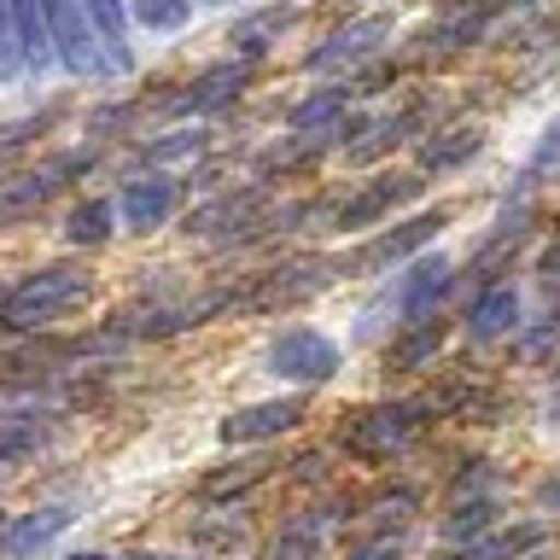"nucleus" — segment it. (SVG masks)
<instances>
[{
	"label": "nucleus",
	"instance_id": "bb28decb",
	"mask_svg": "<svg viewBox=\"0 0 560 560\" xmlns=\"http://www.w3.org/2000/svg\"><path fill=\"white\" fill-rule=\"evenodd\" d=\"M555 170H560V117L549 122V129H542L532 164H525V182H537V175H555Z\"/></svg>",
	"mask_w": 560,
	"mask_h": 560
},
{
	"label": "nucleus",
	"instance_id": "f257e3e1",
	"mask_svg": "<svg viewBox=\"0 0 560 560\" xmlns=\"http://www.w3.org/2000/svg\"><path fill=\"white\" fill-rule=\"evenodd\" d=\"M88 298H94V275L77 269V262H52V269H35L30 280L0 298V332H35L52 327L65 315H77Z\"/></svg>",
	"mask_w": 560,
	"mask_h": 560
},
{
	"label": "nucleus",
	"instance_id": "72a5a7b5",
	"mask_svg": "<svg viewBox=\"0 0 560 560\" xmlns=\"http://www.w3.org/2000/svg\"><path fill=\"white\" fill-rule=\"evenodd\" d=\"M444 560H472V555H467V549H455V555H444Z\"/></svg>",
	"mask_w": 560,
	"mask_h": 560
},
{
	"label": "nucleus",
	"instance_id": "393cba45",
	"mask_svg": "<svg viewBox=\"0 0 560 560\" xmlns=\"http://www.w3.org/2000/svg\"><path fill=\"white\" fill-rule=\"evenodd\" d=\"M35 444H42V427H30V420H0V467L24 462Z\"/></svg>",
	"mask_w": 560,
	"mask_h": 560
},
{
	"label": "nucleus",
	"instance_id": "ddd939ff",
	"mask_svg": "<svg viewBox=\"0 0 560 560\" xmlns=\"http://www.w3.org/2000/svg\"><path fill=\"white\" fill-rule=\"evenodd\" d=\"M514 327H520V298H514V287H485L479 298H472L467 332H472L479 345L502 339V332H514Z\"/></svg>",
	"mask_w": 560,
	"mask_h": 560
},
{
	"label": "nucleus",
	"instance_id": "c756f323",
	"mask_svg": "<svg viewBox=\"0 0 560 560\" xmlns=\"http://www.w3.org/2000/svg\"><path fill=\"white\" fill-rule=\"evenodd\" d=\"M485 472L490 462H467V472H455V485H450V497L462 502V497H479V485H485Z\"/></svg>",
	"mask_w": 560,
	"mask_h": 560
},
{
	"label": "nucleus",
	"instance_id": "0eeeda50",
	"mask_svg": "<svg viewBox=\"0 0 560 560\" xmlns=\"http://www.w3.org/2000/svg\"><path fill=\"white\" fill-rule=\"evenodd\" d=\"M304 420V397H275V402H252V409H234L222 420V444H262V438H280Z\"/></svg>",
	"mask_w": 560,
	"mask_h": 560
},
{
	"label": "nucleus",
	"instance_id": "473e14b6",
	"mask_svg": "<svg viewBox=\"0 0 560 560\" xmlns=\"http://www.w3.org/2000/svg\"><path fill=\"white\" fill-rule=\"evenodd\" d=\"M70 560H112V555H70Z\"/></svg>",
	"mask_w": 560,
	"mask_h": 560
},
{
	"label": "nucleus",
	"instance_id": "dca6fc26",
	"mask_svg": "<svg viewBox=\"0 0 560 560\" xmlns=\"http://www.w3.org/2000/svg\"><path fill=\"white\" fill-rule=\"evenodd\" d=\"M257 205H262V187H252V192H240V199H222V205H210V210H199L187 228L192 234H234L240 228V240H252V217H257Z\"/></svg>",
	"mask_w": 560,
	"mask_h": 560
},
{
	"label": "nucleus",
	"instance_id": "f3484780",
	"mask_svg": "<svg viewBox=\"0 0 560 560\" xmlns=\"http://www.w3.org/2000/svg\"><path fill=\"white\" fill-rule=\"evenodd\" d=\"M345 105H350V88H322V94L298 100L287 122H292V135H315V129H332L345 117Z\"/></svg>",
	"mask_w": 560,
	"mask_h": 560
},
{
	"label": "nucleus",
	"instance_id": "6e6552de",
	"mask_svg": "<svg viewBox=\"0 0 560 560\" xmlns=\"http://www.w3.org/2000/svg\"><path fill=\"white\" fill-rule=\"evenodd\" d=\"M385 30H392V24H385L380 12H374V18H350V24H339L322 47H310V59H304V65H310V70L357 65V59H368V52H374V47L385 42Z\"/></svg>",
	"mask_w": 560,
	"mask_h": 560
},
{
	"label": "nucleus",
	"instance_id": "5701e85b",
	"mask_svg": "<svg viewBox=\"0 0 560 560\" xmlns=\"http://www.w3.org/2000/svg\"><path fill=\"white\" fill-rule=\"evenodd\" d=\"M205 129H187V135H164V140H152L147 147V164H192V158L205 152Z\"/></svg>",
	"mask_w": 560,
	"mask_h": 560
},
{
	"label": "nucleus",
	"instance_id": "1a4fd4ad",
	"mask_svg": "<svg viewBox=\"0 0 560 560\" xmlns=\"http://www.w3.org/2000/svg\"><path fill=\"white\" fill-rule=\"evenodd\" d=\"M420 192V175H380L374 187H362L357 199H350L339 217H332V228H345V234H357V228H368V222H380L392 205H402V199H415Z\"/></svg>",
	"mask_w": 560,
	"mask_h": 560
},
{
	"label": "nucleus",
	"instance_id": "b1692460",
	"mask_svg": "<svg viewBox=\"0 0 560 560\" xmlns=\"http://www.w3.org/2000/svg\"><path fill=\"white\" fill-rule=\"evenodd\" d=\"M187 12V0H129V18H140V30H182Z\"/></svg>",
	"mask_w": 560,
	"mask_h": 560
},
{
	"label": "nucleus",
	"instance_id": "7ed1b4c3",
	"mask_svg": "<svg viewBox=\"0 0 560 560\" xmlns=\"http://www.w3.org/2000/svg\"><path fill=\"white\" fill-rule=\"evenodd\" d=\"M42 7V24L52 35V59H59L70 77H100L112 70V59H100V42H94V24H88L82 0H35Z\"/></svg>",
	"mask_w": 560,
	"mask_h": 560
},
{
	"label": "nucleus",
	"instance_id": "f8f14e48",
	"mask_svg": "<svg viewBox=\"0 0 560 560\" xmlns=\"http://www.w3.org/2000/svg\"><path fill=\"white\" fill-rule=\"evenodd\" d=\"M170 210H175V182H164V175H140V182L122 187V222H129L135 234L164 228Z\"/></svg>",
	"mask_w": 560,
	"mask_h": 560
},
{
	"label": "nucleus",
	"instance_id": "a878e982",
	"mask_svg": "<svg viewBox=\"0 0 560 560\" xmlns=\"http://www.w3.org/2000/svg\"><path fill=\"white\" fill-rule=\"evenodd\" d=\"M438 339H444V332H438V322H420V327L409 332V339H402V345L392 350V368H397V374H402V368H415V362H427V357H432V350H438Z\"/></svg>",
	"mask_w": 560,
	"mask_h": 560
},
{
	"label": "nucleus",
	"instance_id": "cd10ccee",
	"mask_svg": "<svg viewBox=\"0 0 560 560\" xmlns=\"http://www.w3.org/2000/svg\"><path fill=\"white\" fill-rule=\"evenodd\" d=\"M18 70V35H12V0H0V77Z\"/></svg>",
	"mask_w": 560,
	"mask_h": 560
},
{
	"label": "nucleus",
	"instance_id": "39448f33",
	"mask_svg": "<svg viewBox=\"0 0 560 560\" xmlns=\"http://www.w3.org/2000/svg\"><path fill=\"white\" fill-rule=\"evenodd\" d=\"M245 82H252V59H222V65L199 70V77H192L187 88H175L170 105H175V112H192V117L228 112V105L245 94Z\"/></svg>",
	"mask_w": 560,
	"mask_h": 560
},
{
	"label": "nucleus",
	"instance_id": "20e7f679",
	"mask_svg": "<svg viewBox=\"0 0 560 560\" xmlns=\"http://www.w3.org/2000/svg\"><path fill=\"white\" fill-rule=\"evenodd\" d=\"M269 368L292 385H327L332 374H339V345H332L327 332H315V327H287L269 345Z\"/></svg>",
	"mask_w": 560,
	"mask_h": 560
},
{
	"label": "nucleus",
	"instance_id": "423d86ee",
	"mask_svg": "<svg viewBox=\"0 0 560 560\" xmlns=\"http://www.w3.org/2000/svg\"><path fill=\"white\" fill-rule=\"evenodd\" d=\"M444 222H450V210H420L415 222H397L392 234H380V240H368L357 257H350V269H392V262H402V257H415L420 245H427L432 234H444Z\"/></svg>",
	"mask_w": 560,
	"mask_h": 560
},
{
	"label": "nucleus",
	"instance_id": "c85d7f7f",
	"mask_svg": "<svg viewBox=\"0 0 560 560\" xmlns=\"http://www.w3.org/2000/svg\"><path fill=\"white\" fill-rule=\"evenodd\" d=\"M397 555H402V537L397 532H385V537L357 542V549H350V560H397Z\"/></svg>",
	"mask_w": 560,
	"mask_h": 560
},
{
	"label": "nucleus",
	"instance_id": "2eb2a0df",
	"mask_svg": "<svg viewBox=\"0 0 560 560\" xmlns=\"http://www.w3.org/2000/svg\"><path fill=\"white\" fill-rule=\"evenodd\" d=\"M485 147V135L479 129H444V135H432V140H420V152H415V164L427 170V175H444L455 164H467L472 152Z\"/></svg>",
	"mask_w": 560,
	"mask_h": 560
},
{
	"label": "nucleus",
	"instance_id": "412c9836",
	"mask_svg": "<svg viewBox=\"0 0 560 560\" xmlns=\"http://www.w3.org/2000/svg\"><path fill=\"white\" fill-rule=\"evenodd\" d=\"M269 467H275V462H262V455H257V462H234L228 472H210V479H205V497H210V502L240 497V490H252V485L269 479Z\"/></svg>",
	"mask_w": 560,
	"mask_h": 560
},
{
	"label": "nucleus",
	"instance_id": "aec40b11",
	"mask_svg": "<svg viewBox=\"0 0 560 560\" xmlns=\"http://www.w3.org/2000/svg\"><path fill=\"white\" fill-rule=\"evenodd\" d=\"M52 187H59V182H52L47 170H35V175H18V182H7V187H0V222H7V217H24V210H35Z\"/></svg>",
	"mask_w": 560,
	"mask_h": 560
},
{
	"label": "nucleus",
	"instance_id": "a211bd4d",
	"mask_svg": "<svg viewBox=\"0 0 560 560\" xmlns=\"http://www.w3.org/2000/svg\"><path fill=\"white\" fill-rule=\"evenodd\" d=\"M537 542H542V525L525 520V525H514V532H497V537H485V542H467V555H472V560H520V555H532Z\"/></svg>",
	"mask_w": 560,
	"mask_h": 560
},
{
	"label": "nucleus",
	"instance_id": "9d476101",
	"mask_svg": "<svg viewBox=\"0 0 560 560\" xmlns=\"http://www.w3.org/2000/svg\"><path fill=\"white\" fill-rule=\"evenodd\" d=\"M70 508H35V514L24 520H12L7 532H0V555H12V560H30V555H42L52 537H65L70 532Z\"/></svg>",
	"mask_w": 560,
	"mask_h": 560
},
{
	"label": "nucleus",
	"instance_id": "4468645a",
	"mask_svg": "<svg viewBox=\"0 0 560 560\" xmlns=\"http://www.w3.org/2000/svg\"><path fill=\"white\" fill-rule=\"evenodd\" d=\"M450 292V262L444 257H420L409 280H402V292H397V310L409 315V322H420V315H432V304Z\"/></svg>",
	"mask_w": 560,
	"mask_h": 560
},
{
	"label": "nucleus",
	"instance_id": "4be33fe9",
	"mask_svg": "<svg viewBox=\"0 0 560 560\" xmlns=\"http://www.w3.org/2000/svg\"><path fill=\"white\" fill-rule=\"evenodd\" d=\"M490 520H497V497H467V502L444 520V537H450V542H467V537L490 532Z\"/></svg>",
	"mask_w": 560,
	"mask_h": 560
},
{
	"label": "nucleus",
	"instance_id": "9b49d317",
	"mask_svg": "<svg viewBox=\"0 0 560 560\" xmlns=\"http://www.w3.org/2000/svg\"><path fill=\"white\" fill-rule=\"evenodd\" d=\"M332 280V262H322V257H310V262H287V269H275L262 287L245 298L252 310H262V304H292V298H310V292H322Z\"/></svg>",
	"mask_w": 560,
	"mask_h": 560
},
{
	"label": "nucleus",
	"instance_id": "6ab92c4d",
	"mask_svg": "<svg viewBox=\"0 0 560 560\" xmlns=\"http://www.w3.org/2000/svg\"><path fill=\"white\" fill-rule=\"evenodd\" d=\"M65 240H70V245H100V240H112V205H105V199H82V205L65 217Z\"/></svg>",
	"mask_w": 560,
	"mask_h": 560
},
{
	"label": "nucleus",
	"instance_id": "f704fd0d",
	"mask_svg": "<svg viewBox=\"0 0 560 560\" xmlns=\"http://www.w3.org/2000/svg\"><path fill=\"white\" fill-rule=\"evenodd\" d=\"M140 560H175V555H140Z\"/></svg>",
	"mask_w": 560,
	"mask_h": 560
},
{
	"label": "nucleus",
	"instance_id": "f03ea898",
	"mask_svg": "<svg viewBox=\"0 0 560 560\" xmlns=\"http://www.w3.org/2000/svg\"><path fill=\"white\" fill-rule=\"evenodd\" d=\"M432 409H438L432 397L374 402V409H362V415L345 427V444H350V455H362V462H385V455H397L402 444H415V438L427 432Z\"/></svg>",
	"mask_w": 560,
	"mask_h": 560
},
{
	"label": "nucleus",
	"instance_id": "7c9ffc66",
	"mask_svg": "<svg viewBox=\"0 0 560 560\" xmlns=\"http://www.w3.org/2000/svg\"><path fill=\"white\" fill-rule=\"evenodd\" d=\"M537 508L542 514H560V472H549V479L537 485Z\"/></svg>",
	"mask_w": 560,
	"mask_h": 560
},
{
	"label": "nucleus",
	"instance_id": "2f4dec72",
	"mask_svg": "<svg viewBox=\"0 0 560 560\" xmlns=\"http://www.w3.org/2000/svg\"><path fill=\"white\" fill-rule=\"evenodd\" d=\"M542 415H549L555 427H560V385H555V392H549V402H542Z\"/></svg>",
	"mask_w": 560,
	"mask_h": 560
}]
</instances>
